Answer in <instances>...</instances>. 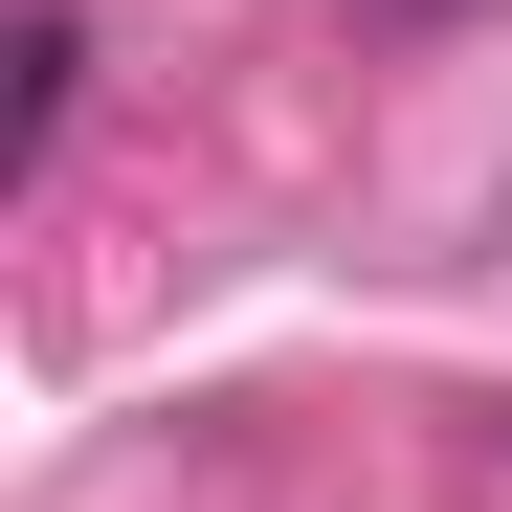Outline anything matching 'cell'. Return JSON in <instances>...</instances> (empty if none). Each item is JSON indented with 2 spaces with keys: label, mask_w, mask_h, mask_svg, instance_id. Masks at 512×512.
<instances>
[{
  "label": "cell",
  "mask_w": 512,
  "mask_h": 512,
  "mask_svg": "<svg viewBox=\"0 0 512 512\" xmlns=\"http://www.w3.org/2000/svg\"><path fill=\"white\" fill-rule=\"evenodd\" d=\"M0 67H23V90H0V179H45V156H67V67H90V23L23 0V45H0Z\"/></svg>",
  "instance_id": "1"
}]
</instances>
